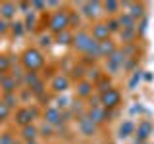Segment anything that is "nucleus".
<instances>
[{"instance_id":"f257e3e1","label":"nucleus","mask_w":154,"mask_h":144,"mask_svg":"<svg viewBox=\"0 0 154 144\" xmlns=\"http://www.w3.org/2000/svg\"><path fill=\"white\" fill-rule=\"evenodd\" d=\"M73 44L83 54H96L98 56V40H94L93 35H89V33H77L73 38Z\"/></svg>"},{"instance_id":"f03ea898","label":"nucleus","mask_w":154,"mask_h":144,"mask_svg":"<svg viewBox=\"0 0 154 144\" xmlns=\"http://www.w3.org/2000/svg\"><path fill=\"white\" fill-rule=\"evenodd\" d=\"M21 62H23V67H25L27 71H31V73L45 65V58H42V54L37 48H27L21 56Z\"/></svg>"},{"instance_id":"7ed1b4c3","label":"nucleus","mask_w":154,"mask_h":144,"mask_svg":"<svg viewBox=\"0 0 154 144\" xmlns=\"http://www.w3.org/2000/svg\"><path fill=\"white\" fill-rule=\"evenodd\" d=\"M50 31H54L56 35L62 31H67V27H69V14L67 12H62V10H58V12L52 14L50 17Z\"/></svg>"},{"instance_id":"20e7f679","label":"nucleus","mask_w":154,"mask_h":144,"mask_svg":"<svg viewBox=\"0 0 154 144\" xmlns=\"http://www.w3.org/2000/svg\"><path fill=\"white\" fill-rule=\"evenodd\" d=\"M119 102H122V94H119V90L116 88H106L102 94H100V106L106 110L110 108H116Z\"/></svg>"},{"instance_id":"39448f33","label":"nucleus","mask_w":154,"mask_h":144,"mask_svg":"<svg viewBox=\"0 0 154 144\" xmlns=\"http://www.w3.org/2000/svg\"><path fill=\"white\" fill-rule=\"evenodd\" d=\"M93 38L94 40H98V42H102V40H108L110 38V29H108V23H98V25H94L93 27Z\"/></svg>"},{"instance_id":"423d86ee","label":"nucleus","mask_w":154,"mask_h":144,"mask_svg":"<svg viewBox=\"0 0 154 144\" xmlns=\"http://www.w3.org/2000/svg\"><path fill=\"white\" fill-rule=\"evenodd\" d=\"M33 117H35V112H33L31 108H21L16 115V121L21 125V127H27V125H31Z\"/></svg>"},{"instance_id":"0eeeda50","label":"nucleus","mask_w":154,"mask_h":144,"mask_svg":"<svg viewBox=\"0 0 154 144\" xmlns=\"http://www.w3.org/2000/svg\"><path fill=\"white\" fill-rule=\"evenodd\" d=\"M79 131L83 133L85 136H93L94 131H96V123H94L91 117H81V121H79Z\"/></svg>"},{"instance_id":"6e6552de","label":"nucleus","mask_w":154,"mask_h":144,"mask_svg":"<svg viewBox=\"0 0 154 144\" xmlns=\"http://www.w3.org/2000/svg\"><path fill=\"white\" fill-rule=\"evenodd\" d=\"M116 52V46H114V42L110 40H102V42H98V56H104V58H110Z\"/></svg>"},{"instance_id":"1a4fd4ad","label":"nucleus","mask_w":154,"mask_h":144,"mask_svg":"<svg viewBox=\"0 0 154 144\" xmlns=\"http://www.w3.org/2000/svg\"><path fill=\"white\" fill-rule=\"evenodd\" d=\"M67 86H69V79H67L66 75H56L54 79H52V88H54L56 92H64Z\"/></svg>"},{"instance_id":"9d476101","label":"nucleus","mask_w":154,"mask_h":144,"mask_svg":"<svg viewBox=\"0 0 154 144\" xmlns=\"http://www.w3.org/2000/svg\"><path fill=\"white\" fill-rule=\"evenodd\" d=\"M106 117H108V113H106V108H102V106H94L91 110V119L94 123H102Z\"/></svg>"},{"instance_id":"9b49d317","label":"nucleus","mask_w":154,"mask_h":144,"mask_svg":"<svg viewBox=\"0 0 154 144\" xmlns=\"http://www.w3.org/2000/svg\"><path fill=\"white\" fill-rule=\"evenodd\" d=\"M45 117H46V121L52 123V125L62 123V113H60V110H58V108H48L46 113H45Z\"/></svg>"},{"instance_id":"f8f14e48","label":"nucleus","mask_w":154,"mask_h":144,"mask_svg":"<svg viewBox=\"0 0 154 144\" xmlns=\"http://www.w3.org/2000/svg\"><path fill=\"white\" fill-rule=\"evenodd\" d=\"M37 134H38V129H37V127H33V125H27V127H23V129H21V136H23V140H25V142L35 140Z\"/></svg>"},{"instance_id":"ddd939ff","label":"nucleus","mask_w":154,"mask_h":144,"mask_svg":"<svg viewBox=\"0 0 154 144\" xmlns=\"http://www.w3.org/2000/svg\"><path fill=\"white\" fill-rule=\"evenodd\" d=\"M73 35H71L69 31H62V33H58L56 35V40L60 42V44H69V42H73Z\"/></svg>"},{"instance_id":"4468645a","label":"nucleus","mask_w":154,"mask_h":144,"mask_svg":"<svg viewBox=\"0 0 154 144\" xmlns=\"http://www.w3.org/2000/svg\"><path fill=\"white\" fill-rule=\"evenodd\" d=\"M0 12H2L4 17H12L14 12H16V6H14V4H10V2H4L2 6H0Z\"/></svg>"},{"instance_id":"2eb2a0df","label":"nucleus","mask_w":154,"mask_h":144,"mask_svg":"<svg viewBox=\"0 0 154 144\" xmlns=\"http://www.w3.org/2000/svg\"><path fill=\"white\" fill-rule=\"evenodd\" d=\"M2 86L6 92H14L16 90V79L14 77H6V79H2Z\"/></svg>"},{"instance_id":"dca6fc26","label":"nucleus","mask_w":154,"mask_h":144,"mask_svg":"<svg viewBox=\"0 0 154 144\" xmlns=\"http://www.w3.org/2000/svg\"><path fill=\"white\" fill-rule=\"evenodd\" d=\"M135 131V125H133V121H125L123 125H122V129H119V133H122V136H129Z\"/></svg>"},{"instance_id":"f3484780","label":"nucleus","mask_w":154,"mask_h":144,"mask_svg":"<svg viewBox=\"0 0 154 144\" xmlns=\"http://www.w3.org/2000/svg\"><path fill=\"white\" fill-rule=\"evenodd\" d=\"M77 92H79V96H89L91 92H93V85L91 83H81Z\"/></svg>"},{"instance_id":"a211bd4d","label":"nucleus","mask_w":154,"mask_h":144,"mask_svg":"<svg viewBox=\"0 0 154 144\" xmlns=\"http://www.w3.org/2000/svg\"><path fill=\"white\" fill-rule=\"evenodd\" d=\"M10 115V108L4 104V100H0V119H6Z\"/></svg>"},{"instance_id":"6ab92c4d","label":"nucleus","mask_w":154,"mask_h":144,"mask_svg":"<svg viewBox=\"0 0 154 144\" xmlns=\"http://www.w3.org/2000/svg\"><path fill=\"white\" fill-rule=\"evenodd\" d=\"M8 67H10V60H8V56H0V73L8 71Z\"/></svg>"},{"instance_id":"aec40b11","label":"nucleus","mask_w":154,"mask_h":144,"mask_svg":"<svg viewBox=\"0 0 154 144\" xmlns=\"http://www.w3.org/2000/svg\"><path fill=\"white\" fill-rule=\"evenodd\" d=\"M148 131H150V125H148V123H143L141 125V129H139V134H137V136H141V138H144V136H146V134H148Z\"/></svg>"},{"instance_id":"412c9836","label":"nucleus","mask_w":154,"mask_h":144,"mask_svg":"<svg viewBox=\"0 0 154 144\" xmlns=\"http://www.w3.org/2000/svg\"><path fill=\"white\" fill-rule=\"evenodd\" d=\"M108 29H110V33L119 31V21H118V19H110V21H108Z\"/></svg>"},{"instance_id":"4be33fe9","label":"nucleus","mask_w":154,"mask_h":144,"mask_svg":"<svg viewBox=\"0 0 154 144\" xmlns=\"http://www.w3.org/2000/svg\"><path fill=\"white\" fill-rule=\"evenodd\" d=\"M104 8H106V10H110L108 14H116L114 10H118V8H119V4H118V2H106V4H104Z\"/></svg>"},{"instance_id":"5701e85b","label":"nucleus","mask_w":154,"mask_h":144,"mask_svg":"<svg viewBox=\"0 0 154 144\" xmlns=\"http://www.w3.org/2000/svg\"><path fill=\"white\" fill-rule=\"evenodd\" d=\"M129 6H131L133 8V12L131 14H129V16H131V17H139V16H141V6H137V4H129Z\"/></svg>"},{"instance_id":"b1692460","label":"nucleus","mask_w":154,"mask_h":144,"mask_svg":"<svg viewBox=\"0 0 154 144\" xmlns=\"http://www.w3.org/2000/svg\"><path fill=\"white\" fill-rule=\"evenodd\" d=\"M48 40H50V38H48V37H45V35L41 37V44H50V42H48Z\"/></svg>"},{"instance_id":"393cba45","label":"nucleus","mask_w":154,"mask_h":144,"mask_svg":"<svg viewBox=\"0 0 154 144\" xmlns=\"http://www.w3.org/2000/svg\"><path fill=\"white\" fill-rule=\"evenodd\" d=\"M4 31H6V23L0 21V33H4Z\"/></svg>"},{"instance_id":"a878e982","label":"nucleus","mask_w":154,"mask_h":144,"mask_svg":"<svg viewBox=\"0 0 154 144\" xmlns=\"http://www.w3.org/2000/svg\"><path fill=\"white\" fill-rule=\"evenodd\" d=\"M25 144H38L37 140H31V142H25Z\"/></svg>"}]
</instances>
